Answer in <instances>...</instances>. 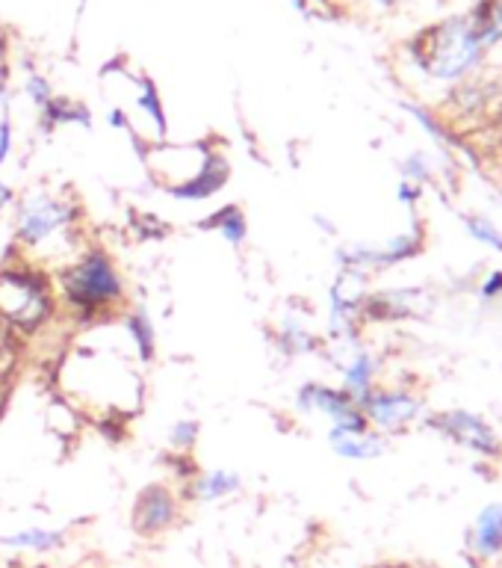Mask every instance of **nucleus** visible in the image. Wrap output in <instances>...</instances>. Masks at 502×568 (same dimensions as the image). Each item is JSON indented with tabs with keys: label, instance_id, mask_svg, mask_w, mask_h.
<instances>
[{
	"label": "nucleus",
	"instance_id": "13",
	"mask_svg": "<svg viewBox=\"0 0 502 568\" xmlns=\"http://www.w3.org/2000/svg\"><path fill=\"white\" fill-rule=\"evenodd\" d=\"M204 229L216 231L225 243H230V246H243L248 237V220L246 213L239 211L237 204H228V207H222V211L211 213L207 220L202 222Z\"/></svg>",
	"mask_w": 502,
	"mask_h": 568
},
{
	"label": "nucleus",
	"instance_id": "12",
	"mask_svg": "<svg viewBox=\"0 0 502 568\" xmlns=\"http://www.w3.org/2000/svg\"><path fill=\"white\" fill-rule=\"evenodd\" d=\"M340 367H344V390L361 406L363 399L372 394V373H376V364H372L370 355L355 346L352 353H349V358H346Z\"/></svg>",
	"mask_w": 502,
	"mask_h": 568
},
{
	"label": "nucleus",
	"instance_id": "24",
	"mask_svg": "<svg viewBox=\"0 0 502 568\" xmlns=\"http://www.w3.org/2000/svg\"><path fill=\"white\" fill-rule=\"evenodd\" d=\"M16 190L7 184V181H0V213H7L9 207H16Z\"/></svg>",
	"mask_w": 502,
	"mask_h": 568
},
{
	"label": "nucleus",
	"instance_id": "4",
	"mask_svg": "<svg viewBox=\"0 0 502 568\" xmlns=\"http://www.w3.org/2000/svg\"><path fill=\"white\" fill-rule=\"evenodd\" d=\"M485 39L479 33L477 18H447L441 24L426 27L411 44L417 65L438 80H455L482 60Z\"/></svg>",
	"mask_w": 502,
	"mask_h": 568
},
{
	"label": "nucleus",
	"instance_id": "2",
	"mask_svg": "<svg viewBox=\"0 0 502 568\" xmlns=\"http://www.w3.org/2000/svg\"><path fill=\"white\" fill-rule=\"evenodd\" d=\"M60 311L74 326H95L124 311V278L110 252L101 246H83L69 264L53 273Z\"/></svg>",
	"mask_w": 502,
	"mask_h": 568
},
{
	"label": "nucleus",
	"instance_id": "23",
	"mask_svg": "<svg viewBox=\"0 0 502 568\" xmlns=\"http://www.w3.org/2000/svg\"><path fill=\"white\" fill-rule=\"evenodd\" d=\"M9 78V42L7 33H3V27H0V89L7 87Z\"/></svg>",
	"mask_w": 502,
	"mask_h": 568
},
{
	"label": "nucleus",
	"instance_id": "19",
	"mask_svg": "<svg viewBox=\"0 0 502 568\" xmlns=\"http://www.w3.org/2000/svg\"><path fill=\"white\" fill-rule=\"evenodd\" d=\"M198 435H202V426L198 420H175L172 429H168V447L172 453H195V444H198Z\"/></svg>",
	"mask_w": 502,
	"mask_h": 568
},
{
	"label": "nucleus",
	"instance_id": "8",
	"mask_svg": "<svg viewBox=\"0 0 502 568\" xmlns=\"http://www.w3.org/2000/svg\"><path fill=\"white\" fill-rule=\"evenodd\" d=\"M239 491H243V477L230 468H198V474L181 486L186 504H222L237 497Z\"/></svg>",
	"mask_w": 502,
	"mask_h": 568
},
{
	"label": "nucleus",
	"instance_id": "3",
	"mask_svg": "<svg viewBox=\"0 0 502 568\" xmlns=\"http://www.w3.org/2000/svg\"><path fill=\"white\" fill-rule=\"evenodd\" d=\"M60 296L53 275L42 266L16 257L0 266V323L21 341L44 335L60 317Z\"/></svg>",
	"mask_w": 502,
	"mask_h": 568
},
{
	"label": "nucleus",
	"instance_id": "7",
	"mask_svg": "<svg viewBox=\"0 0 502 568\" xmlns=\"http://www.w3.org/2000/svg\"><path fill=\"white\" fill-rule=\"evenodd\" d=\"M367 424L379 429H402L420 415V403L411 394H393V390H372L361 403Z\"/></svg>",
	"mask_w": 502,
	"mask_h": 568
},
{
	"label": "nucleus",
	"instance_id": "15",
	"mask_svg": "<svg viewBox=\"0 0 502 568\" xmlns=\"http://www.w3.org/2000/svg\"><path fill=\"white\" fill-rule=\"evenodd\" d=\"M473 541H477V550L482 557H494L502 548V504H491L482 509Z\"/></svg>",
	"mask_w": 502,
	"mask_h": 568
},
{
	"label": "nucleus",
	"instance_id": "1",
	"mask_svg": "<svg viewBox=\"0 0 502 568\" xmlns=\"http://www.w3.org/2000/svg\"><path fill=\"white\" fill-rule=\"evenodd\" d=\"M83 246L89 243L80 240V204L74 199L44 186L27 190L16 199V248L21 252L18 257L42 270L53 261L57 273Z\"/></svg>",
	"mask_w": 502,
	"mask_h": 568
},
{
	"label": "nucleus",
	"instance_id": "25",
	"mask_svg": "<svg viewBox=\"0 0 502 568\" xmlns=\"http://www.w3.org/2000/svg\"><path fill=\"white\" fill-rule=\"evenodd\" d=\"M376 3H381V7H397V3H402V0H376Z\"/></svg>",
	"mask_w": 502,
	"mask_h": 568
},
{
	"label": "nucleus",
	"instance_id": "6",
	"mask_svg": "<svg viewBox=\"0 0 502 568\" xmlns=\"http://www.w3.org/2000/svg\"><path fill=\"white\" fill-rule=\"evenodd\" d=\"M296 403L308 415L326 417L331 429H363V426H370L361 406L344 388H328V385H319V382H308L296 394Z\"/></svg>",
	"mask_w": 502,
	"mask_h": 568
},
{
	"label": "nucleus",
	"instance_id": "18",
	"mask_svg": "<svg viewBox=\"0 0 502 568\" xmlns=\"http://www.w3.org/2000/svg\"><path fill=\"white\" fill-rule=\"evenodd\" d=\"M275 344H278V349H281L284 355H299V353H310L314 349V335H310L308 328L299 326V323H284L281 332L275 335Z\"/></svg>",
	"mask_w": 502,
	"mask_h": 568
},
{
	"label": "nucleus",
	"instance_id": "20",
	"mask_svg": "<svg viewBox=\"0 0 502 568\" xmlns=\"http://www.w3.org/2000/svg\"><path fill=\"white\" fill-rule=\"evenodd\" d=\"M24 92H27V98L33 101L39 113H42L44 106L53 101V87H51V80L44 78V74H30L24 83Z\"/></svg>",
	"mask_w": 502,
	"mask_h": 568
},
{
	"label": "nucleus",
	"instance_id": "9",
	"mask_svg": "<svg viewBox=\"0 0 502 568\" xmlns=\"http://www.w3.org/2000/svg\"><path fill=\"white\" fill-rule=\"evenodd\" d=\"M65 545V532L51 530V527H21L16 532L0 536V548L24 557H39V554H53Z\"/></svg>",
	"mask_w": 502,
	"mask_h": 568
},
{
	"label": "nucleus",
	"instance_id": "11",
	"mask_svg": "<svg viewBox=\"0 0 502 568\" xmlns=\"http://www.w3.org/2000/svg\"><path fill=\"white\" fill-rule=\"evenodd\" d=\"M331 450L340 453L344 459H376L385 453L381 435L370 433V426L363 429H331L328 433Z\"/></svg>",
	"mask_w": 502,
	"mask_h": 568
},
{
	"label": "nucleus",
	"instance_id": "5",
	"mask_svg": "<svg viewBox=\"0 0 502 568\" xmlns=\"http://www.w3.org/2000/svg\"><path fill=\"white\" fill-rule=\"evenodd\" d=\"M184 495L172 486L154 483L145 486L133 500L131 509V527L142 539H160L168 530H175L181 518H184Z\"/></svg>",
	"mask_w": 502,
	"mask_h": 568
},
{
	"label": "nucleus",
	"instance_id": "16",
	"mask_svg": "<svg viewBox=\"0 0 502 568\" xmlns=\"http://www.w3.org/2000/svg\"><path fill=\"white\" fill-rule=\"evenodd\" d=\"M21 349H24V341L0 323V408L9 394V382L18 371V362H21Z\"/></svg>",
	"mask_w": 502,
	"mask_h": 568
},
{
	"label": "nucleus",
	"instance_id": "21",
	"mask_svg": "<svg viewBox=\"0 0 502 568\" xmlns=\"http://www.w3.org/2000/svg\"><path fill=\"white\" fill-rule=\"evenodd\" d=\"M470 229H473V237L485 240V243H494L496 248H502V237L496 234L494 225H488V222L482 220H470Z\"/></svg>",
	"mask_w": 502,
	"mask_h": 568
},
{
	"label": "nucleus",
	"instance_id": "10",
	"mask_svg": "<svg viewBox=\"0 0 502 568\" xmlns=\"http://www.w3.org/2000/svg\"><path fill=\"white\" fill-rule=\"evenodd\" d=\"M438 426L447 429V435H452V438L459 444H464V447H477V450L482 453L496 450L494 433H491L479 417L468 415V412H450V415L438 417Z\"/></svg>",
	"mask_w": 502,
	"mask_h": 568
},
{
	"label": "nucleus",
	"instance_id": "14",
	"mask_svg": "<svg viewBox=\"0 0 502 568\" xmlns=\"http://www.w3.org/2000/svg\"><path fill=\"white\" fill-rule=\"evenodd\" d=\"M122 320H124V332L127 337L133 341L136 346V353H140L142 362H151L154 358V323H151L148 311L145 308H131L127 314L122 311Z\"/></svg>",
	"mask_w": 502,
	"mask_h": 568
},
{
	"label": "nucleus",
	"instance_id": "22",
	"mask_svg": "<svg viewBox=\"0 0 502 568\" xmlns=\"http://www.w3.org/2000/svg\"><path fill=\"white\" fill-rule=\"evenodd\" d=\"M9 154H12V122H9V115L0 119V166L7 163Z\"/></svg>",
	"mask_w": 502,
	"mask_h": 568
},
{
	"label": "nucleus",
	"instance_id": "17",
	"mask_svg": "<svg viewBox=\"0 0 502 568\" xmlns=\"http://www.w3.org/2000/svg\"><path fill=\"white\" fill-rule=\"evenodd\" d=\"M42 122L44 128H57V124H89V113L86 106L74 104V101H69V98H60L53 95V101L42 110Z\"/></svg>",
	"mask_w": 502,
	"mask_h": 568
}]
</instances>
